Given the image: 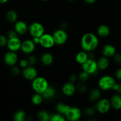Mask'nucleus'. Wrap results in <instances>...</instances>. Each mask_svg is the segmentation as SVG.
<instances>
[{
  "label": "nucleus",
  "mask_w": 121,
  "mask_h": 121,
  "mask_svg": "<svg viewBox=\"0 0 121 121\" xmlns=\"http://www.w3.org/2000/svg\"><path fill=\"white\" fill-rule=\"evenodd\" d=\"M80 45L83 50L90 53L98 47L99 45V39L98 37L93 33H86L82 37Z\"/></svg>",
  "instance_id": "obj_1"
},
{
  "label": "nucleus",
  "mask_w": 121,
  "mask_h": 121,
  "mask_svg": "<svg viewBox=\"0 0 121 121\" xmlns=\"http://www.w3.org/2000/svg\"><path fill=\"white\" fill-rule=\"evenodd\" d=\"M48 86V81L43 77L37 76L32 80L31 87L35 93L42 94Z\"/></svg>",
  "instance_id": "obj_2"
},
{
  "label": "nucleus",
  "mask_w": 121,
  "mask_h": 121,
  "mask_svg": "<svg viewBox=\"0 0 121 121\" xmlns=\"http://www.w3.org/2000/svg\"><path fill=\"white\" fill-rule=\"evenodd\" d=\"M115 83V80L113 77L106 75L100 78L98 82V86L101 90L109 91L112 89Z\"/></svg>",
  "instance_id": "obj_3"
},
{
  "label": "nucleus",
  "mask_w": 121,
  "mask_h": 121,
  "mask_svg": "<svg viewBox=\"0 0 121 121\" xmlns=\"http://www.w3.org/2000/svg\"><path fill=\"white\" fill-rule=\"evenodd\" d=\"M82 68L83 71L87 72L90 75L95 74L99 70L96 61L92 58H89L84 63H83L82 65Z\"/></svg>",
  "instance_id": "obj_4"
},
{
  "label": "nucleus",
  "mask_w": 121,
  "mask_h": 121,
  "mask_svg": "<svg viewBox=\"0 0 121 121\" xmlns=\"http://www.w3.org/2000/svg\"><path fill=\"white\" fill-rule=\"evenodd\" d=\"M28 31L30 34L33 37H40L44 33V28L39 22H33L28 26Z\"/></svg>",
  "instance_id": "obj_5"
},
{
  "label": "nucleus",
  "mask_w": 121,
  "mask_h": 121,
  "mask_svg": "<svg viewBox=\"0 0 121 121\" xmlns=\"http://www.w3.org/2000/svg\"><path fill=\"white\" fill-rule=\"evenodd\" d=\"M66 119L70 121H77L82 117V112L80 109L76 107L70 106L67 111L64 114Z\"/></svg>",
  "instance_id": "obj_6"
},
{
  "label": "nucleus",
  "mask_w": 121,
  "mask_h": 121,
  "mask_svg": "<svg viewBox=\"0 0 121 121\" xmlns=\"http://www.w3.org/2000/svg\"><path fill=\"white\" fill-rule=\"evenodd\" d=\"M52 35H53L55 44L59 45V46H61L66 43L68 39L67 33L63 29L57 30L53 33Z\"/></svg>",
  "instance_id": "obj_7"
},
{
  "label": "nucleus",
  "mask_w": 121,
  "mask_h": 121,
  "mask_svg": "<svg viewBox=\"0 0 121 121\" xmlns=\"http://www.w3.org/2000/svg\"><path fill=\"white\" fill-rule=\"evenodd\" d=\"M110 101L107 99H99L96 105L95 109L101 114H105L109 111L111 108Z\"/></svg>",
  "instance_id": "obj_8"
},
{
  "label": "nucleus",
  "mask_w": 121,
  "mask_h": 121,
  "mask_svg": "<svg viewBox=\"0 0 121 121\" xmlns=\"http://www.w3.org/2000/svg\"><path fill=\"white\" fill-rule=\"evenodd\" d=\"M55 44L54 39H53V35L51 34H44V33L41 37H40V45L45 48H50L53 47Z\"/></svg>",
  "instance_id": "obj_9"
},
{
  "label": "nucleus",
  "mask_w": 121,
  "mask_h": 121,
  "mask_svg": "<svg viewBox=\"0 0 121 121\" xmlns=\"http://www.w3.org/2000/svg\"><path fill=\"white\" fill-rule=\"evenodd\" d=\"M18 57L16 52L9 51L5 54L4 57V61L5 63L8 66H15L18 62Z\"/></svg>",
  "instance_id": "obj_10"
},
{
  "label": "nucleus",
  "mask_w": 121,
  "mask_h": 121,
  "mask_svg": "<svg viewBox=\"0 0 121 121\" xmlns=\"http://www.w3.org/2000/svg\"><path fill=\"white\" fill-rule=\"evenodd\" d=\"M35 48V44L33 43V40L30 39H27L21 43L20 50L24 54H30L34 52Z\"/></svg>",
  "instance_id": "obj_11"
},
{
  "label": "nucleus",
  "mask_w": 121,
  "mask_h": 121,
  "mask_svg": "<svg viewBox=\"0 0 121 121\" xmlns=\"http://www.w3.org/2000/svg\"><path fill=\"white\" fill-rule=\"evenodd\" d=\"M37 70L33 66H28L23 69L22 75L24 78L28 80H33L37 76Z\"/></svg>",
  "instance_id": "obj_12"
},
{
  "label": "nucleus",
  "mask_w": 121,
  "mask_h": 121,
  "mask_svg": "<svg viewBox=\"0 0 121 121\" xmlns=\"http://www.w3.org/2000/svg\"><path fill=\"white\" fill-rule=\"evenodd\" d=\"M76 91V85H74V83L71 82L64 84L61 88V92L63 94L66 96H71L73 95L75 93Z\"/></svg>",
  "instance_id": "obj_13"
},
{
  "label": "nucleus",
  "mask_w": 121,
  "mask_h": 121,
  "mask_svg": "<svg viewBox=\"0 0 121 121\" xmlns=\"http://www.w3.org/2000/svg\"><path fill=\"white\" fill-rule=\"evenodd\" d=\"M21 41L18 37L8 39L7 46L8 50L12 52H17L20 50L21 46Z\"/></svg>",
  "instance_id": "obj_14"
},
{
  "label": "nucleus",
  "mask_w": 121,
  "mask_h": 121,
  "mask_svg": "<svg viewBox=\"0 0 121 121\" xmlns=\"http://www.w3.org/2000/svg\"><path fill=\"white\" fill-rule=\"evenodd\" d=\"M28 26L23 21H17L14 24V30L18 34L22 35L28 31Z\"/></svg>",
  "instance_id": "obj_15"
},
{
  "label": "nucleus",
  "mask_w": 121,
  "mask_h": 121,
  "mask_svg": "<svg viewBox=\"0 0 121 121\" xmlns=\"http://www.w3.org/2000/svg\"><path fill=\"white\" fill-rule=\"evenodd\" d=\"M102 53L104 56L106 57H110L114 56L116 53V48L113 45L106 44L103 47Z\"/></svg>",
  "instance_id": "obj_16"
},
{
  "label": "nucleus",
  "mask_w": 121,
  "mask_h": 121,
  "mask_svg": "<svg viewBox=\"0 0 121 121\" xmlns=\"http://www.w3.org/2000/svg\"><path fill=\"white\" fill-rule=\"evenodd\" d=\"M111 106L116 110L121 109V96L119 94L113 95L110 100Z\"/></svg>",
  "instance_id": "obj_17"
},
{
  "label": "nucleus",
  "mask_w": 121,
  "mask_h": 121,
  "mask_svg": "<svg viewBox=\"0 0 121 121\" xmlns=\"http://www.w3.org/2000/svg\"><path fill=\"white\" fill-rule=\"evenodd\" d=\"M40 60H41V63L44 66H49L53 63V61H54V57L51 53L46 52L41 55Z\"/></svg>",
  "instance_id": "obj_18"
},
{
  "label": "nucleus",
  "mask_w": 121,
  "mask_h": 121,
  "mask_svg": "<svg viewBox=\"0 0 121 121\" xmlns=\"http://www.w3.org/2000/svg\"><path fill=\"white\" fill-rule=\"evenodd\" d=\"M96 62L98 69L100 70H105L109 67V61L108 59V57L105 56H102L99 58Z\"/></svg>",
  "instance_id": "obj_19"
},
{
  "label": "nucleus",
  "mask_w": 121,
  "mask_h": 121,
  "mask_svg": "<svg viewBox=\"0 0 121 121\" xmlns=\"http://www.w3.org/2000/svg\"><path fill=\"white\" fill-rule=\"evenodd\" d=\"M97 33H98V35L101 37H107L110 34V28L106 25H100L98 27V30H97Z\"/></svg>",
  "instance_id": "obj_20"
},
{
  "label": "nucleus",
  "mask_w": 121,
  "mask_h": 121,
  "mask_svg": "<svg viewBox=\"0 0 121 121\" xmlns=\"http://www.w3.org/2000/svg\"><path fill=\"white\" fill-rule=\"evenodd\" d=\"M89 55L87 54V52L83 50L79 52L76 56V61H77L79 65H82L83 63L85 62L87 59H89Z\"/></svg>",
  "instance_id": "obj_21"
},
{
  "label": "nucleus",
  "mask_w": 121,
  "mask_h": 121,
  "mask_svg": "<svg viewBox=\"0 0 121 121\" xmlns=\"http://www.w3.org/2000/svg\"><path fill=\"white\" fill-rule=\"evenodd\" d=\"M42 96L44 99H50L53 98L56 95V90L52 86H48V87L46 89V91L42 93Z\"/></svg>",
  "instance_id": "obj_22"
},
{
  "label": "nucleus",
  "mask_w": 121,
  "mask_h": 121,
  "mask_svg": "<svg viewBox=\"0 0 121 121\" xmlns=\"http://www.w3.org/2000/svg\"><path fill=\"white\" fill-rule=\"evenodd\" d=\"M100 90L96 88H93L89 93V99L91 101H98L100 98Z\"/></svg>",
  "instance_id": "obj_23"
},
{
  "label": "nucleus",
  "mask_w": 121,
  "mask_h": 121,
  "mask_svg": "<svg viewBox=\"0 0 121 121\" xmlns=\"http://www.w3.org/2000/svg\"><path fill=\"white\" fill-rule=\"evenodd\" d=\"M5 17L8 22L11 23H14L17 21L18 14L17 12L14 10H9L7 11Z\"/></svg>",
  "instance_id": "obj_24"
},
{
  "label": "nucleus",
  "mask_w": 121,
  "mask_h": 121,
  "mask_svg": "<svg viewBox=\"0 0 121 121\" xmlns=\"http://www.w3.org/2000/svg\"><path fill=\"white\" fill-rule=\"evenodd\" d=\"M69 108L70 106L67 105V104H63V103H59L56 106V109L57 113H59L64 115L65 112L67 111V109Z\"/></svg>",
  "instance_id": "obj_25"
},
{
  "label": "nucleus",
  "mask_w": 121,
  "mask_h": 121,
  "mask_svg": "<svg viewBox=\"0 0 121 121\" xmlns=\"http://www.w3.org/2000/svg\"><path fill=\"white\" fill-rule=\"evenodd\" d=\"M50 115L46 111H40L37 113V118L40 121H48L50 119Z\"/></svg>",
  "instance_id": "obj_26"
},
{
  "label": "nucleus",
  "mask_w": 121,
  "mask_h": 121,
  "mask_svg": "<svg viewBox=\"0 0 121 121\" xmlns=\"http://www.w3.org/2000/svg\"><path fill=\"white\" fill-rule=\"evenodd\" d=\"M26 112L22 110L17 111L14 115V120L15 121H24L26 119Z\"/></svg>",
  "instance_id": "obj_27"
},
{
  "label": "nucleus",
  "mask_w": 121,
  "mask_h": 121,
  "mask_svg": "<svg viewBox=\"0 0 121 121\" xmlns=\"http://www.w3.org/2000/svg\"><path fill=\"white\" fill-rule=\"evenodd\" d=\"M43 97L42 95L40 93H35L34 95L32 96L31 101L34 105H39L43 102Z\"/></svg>",
  "instance_id": "obj_28"
},
{
  "label": "nucleus",
  "mask_w": 121,
  "mask_h": 121,
  "mask_svg": "<svg viewBox=\"0 0 121 121\" xmlns=\"http://www.w3.org/2000/svg\"><path fill=\"white\" fill-rule=\"evenodd\" d=\"M66 120V119L65 116L59 113H57L53 114V115H51L50 119V121H65Z\"/></svg>",
  "instance_id": "obj_29"
},
{
  "label": "nucleus",
  "mask_w": 121,
  "mask_h": 121,
  "mask_svg": "<svg viewBox=\"0 0 121 121\" xmlns=\"http://www.w3.org/2000/svg\"><path fill=\"white\" fill-rule=\"evenodd\" d=\"M90 74L89 73L85 72V71H82V72L79 73V76L78 77V79H79V80L80 82H86L88 80Z\"/></svg>",
  "instance_id": "obj_30"
},
{
  "label": "nucleus",
  "mask_w": 121,
  "mask_h": 121,
  "mask_svg": "<svg viewBox=\"0 0 121 121\" xmlns=\"http://www.w3.org/2000/svg\"><path fill=\"white\" fill-rule=\"evenodd\" d=\"M76 87L77 91H78L80 93H84L87 90V86L85 84V82H80L78 85H76Z\"/></svg>",
  "instance_id": "obj_31"
},
{
  "label": "nucleus",
  "mask_w": 121,
  "mask_h": 121,
  "mask_svg": "<svg viewBox=\"0 0 121 121\" xmlns=\"http://www.w3.org/2000/svg\"><path fill=\"white\" fill-rule=\"evenodd\" d=\"M27 60L29 66H34L37 62V59L34 55H29L27 58Z\"/></svg>",
  "instance_id": "obj_32"
},
{
  "label": "nucleus",
  "mask_w": 121,
  "mask_h": 121,
  "mask_svg": "<svg viewBox=\"0 0 121 121\" xmlns=\"http://www.w3.org/2000/svg\"><path fill=\"white\" fill-rule=\"evenodd\" d=\"M8 39L7 36L2 34H0V47H4L7 46Z\"/></svg>",
  "instance_id": "obj_33"
},
{
  "label": "nucleus",
  "mask_w": 121,
  "mask_h": 121,
  "mask_svg": "<svg viewBox=\"0 0 121 121\" xmlns=\"http://www.w3.org/2000/svg\"><path fill=\"white\" fill-rule=\"evenodd\" d=\"M95 109L92 107H88L85 110V114L87 117H92L95 114Z\"/></svg>",
  "instance_id": "obj_34"
},
{
  "label": "nucleus",
  "mask_w": 121,
  "mask_h": 121,
  "mask_svg": "<svg viewBox=\"0 0 121 121\" xmlns=\"http://www.w3.org/2000/svg\"><path fill=\"white\" fill-rule=\"evenodd\" d=\"M11 73L12 74V75L14 76H18L19 74L20 73V68L17 67V66H15V65L12 66V68L11 69Z\"/></svg>",
  "instance_id": "obj_35"
},
{
  "label": "nucleus",
  "mask_w": 121,
  "mask_h": 121,
  "mask_svg": "<svg viewBox=\"0 0 121 121\" xmlns=\"http://www.w3.org/2000/svg\"><path fill=\"white\" fill-rule=\"evenodd\" d=\"M7 37L8 39H13V38L15 37H18V34L14 30H10L8 31Z\"/></svg>",
  "instance_id": "obj_36"
},
{
  "label": "nucleus",
  "mask_w": 121,
  "mask_h": 121,
  "mask_svg": "<svg viewBox=\"0 0 121 121\" xmlns=\"http://www.w3.org/2000/svg\"><path fill=\"white\" fill-rule=\"evenodd\" d=\"M19 65H20V67H21V68L22 69L25 68V67L29 66L27 59H22V60H20V62H19Z\"/></svg>",
  "instance_id": "obj_37"
},
{
  "label": "nucleus",
  "mask_w": 121,
  "mask_h": 121,
  "mask_svg": "<svg viewBox=\"0 0 121 121\" xmlns=\"http://www.w3.org/2000/svg\"><path fill=\"white\" fill-rule=\"evenodd\" d=\"M113 59L115 62L117 63H121V54L116 53L113 56Z\"/></svg>",
  "instance_id": "obj_38"
},
{
  "label": "nucleus",
  "mask_w": 121,
  "mask_h": 121,
  "mask_svg": "<svg viewBox=\"0 0 121 121\" xmlns=\"http://www.w3.org/2000/svg\"><path fill=\"white\" fill-rule=\"evenodd\" d=\"M77 79H78V76L75 74H72L70 76L69 80L70 82H75L77 80Z\"/></svg>",
  "instance_id": "obj_39"
},
{
  "label": "nucleus",
  "mask_w": 121,
  "mask_h": 121,
  "mask_svg": "<svg viewBox=\"0 0 121 121\" xmlns=\"http://www.w3.org/2000/svg\"><path fill=\"white\" fill-rule=\"evenodd\" d=\"M115 76L117 79L121 80V67L117 70L115 73Z\"/></svg>",
  "instance_id": "obj_40"
},
{
  "label": "nucleus",
  "mask_w": 121,
  "mask_h": 121,
  "mask_svg": "<svg viewBox=\"0 0 121 121\" xmlns=\"http://www.w3.org/2000/svg\"><path fill=\"white\" fill-rule=\"evenodd\" d=\"M32 40L35 44H40V37H33Z\"/></svg>",
  "instance_id": "obj_41"
},
{
  "label": "nucleus",
  "mask_w": 121,
  "mask_h": 121,
  "mask_svg": "<svg viewBox=\"0 0 121 121\" xmlns=\"http://www.w3.org/2000/svg\"><path fill=\"white\" fill-rule=\"evenodd\" d=\"M96 0H85V2L87 4H92L95 3L96 2Z\"/></svg>",
  "instance_id": "obj_42"
},
{
  "label": "nucleus",
  "mask_w": 121,
  "mask_h": 121,
  "mask_svg": "<svg viewBox=\"0 0 121 121\" xmlns=\"http://www.w3.org/2000/svg\"><path fill=\"white\" fill-rule=\"evenodd\" d=\"M116 92H118V94H121V85H119V86H118V89H117Z\"/></svg>",
  "instance_id": "obj_43"
},
{
  "label": "nucleus",
  "mask_w": 121,
  "mask_h": 121,
  "mask_svg": "<svg viewBox=\"0 0 121 121\" xmlns=\"http://www.w3.org/2000/svg\"><path fill=\"white\" fill-rule=\"evenodd\" d=\"M9 0H0V4H5Z\"/></svg>",
  "instance_id": "obj_44"
},
{
  "label": "nucleus",
  "mask_w": 121,
  "mask_h": 121,
  "mask_svg": "<svg viewBox=\"0 0 121 121\" xmlns=\"http://www.w3.org/2000/svg\"><path fill=\"white\" fill-rule=\"evenodd\" d=\"M69 1H70V2H73V1H75V0H68Z\"/></svg>",
  "instance_id": "obj_45"
},
{
  "label": "nucleus",
  "mask_w": 121,
  "mask_h": 121,
  "mask_svg": "<svg viewBox=\"0 0 121 121\" xmlns=\"http://www.w3.org/2000/svg\"><path fill=\"white\" fill-rule=\"evenodd\" d=\"M41 1H49V0H41Z\"/></svg>",
  "instance_id": "obj_46"
}]
</instances>
